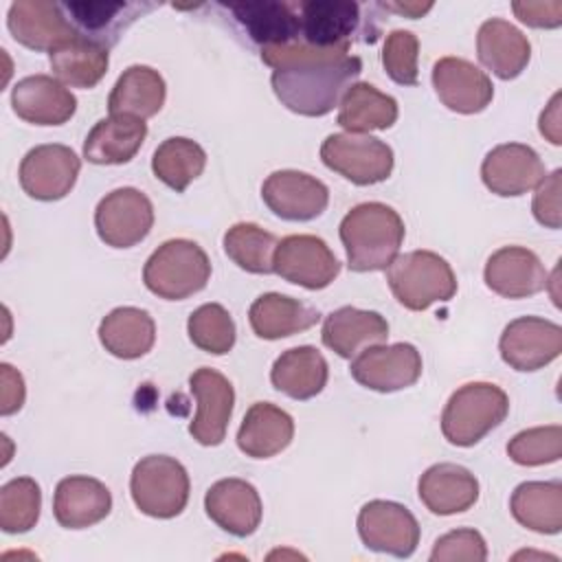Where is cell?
<instances>
[{
	"instance_id": "obj_1",
	"label": "cell",
	"mask_w": 562,
	"mask_h": 562,
	"mask_svg": "<svg viewBox=\"0 0 562 562\" xmlns=\"http://www.w3.org/2000/svg\"><path fill=\"white\" fill-rule=\"evenodd\" d=\"M261 59L272 68L277 99L301 116L329 114L362 72V59L349 50H318L303 42L263 48Z\"/></svg>"
},
{
	"instance_id": "obj_2",
	"label": "cell",
	"mask_w": 562,
	"mask_h": 562,
	"mask_svg": "<svg viewBox=\"0 0 562 562\" xmlns=\"http://www.w3.org/2000/svg\"><path fill=\"white\" fill-rule=\"evenodd\" d=\"M340 241L353 272L386 270L397 257L406 228L395 209L382 202L356 204L340 222Z\"/></svg>"
},
{
	"instance_id": "obj_3",
	"label": "cell",
	"mask_w": 562,
	"mask_h": 562,
	"mask_svg": "<svg viewBox=\"0 0 562 562\" xmlns=\"http://www.w3.org/2000/svg\"><path fill=\"white\" fill-rule=\"evenodd\" d=\"M507 413L509 397L501 386L492 382H468L446 402L441 432L448 443L470 448L501 426Z\"/></svg>"
},
{
	"instance_id": "obj_4",
	"label": "cell",
	"mask_w": 562,
	"mask_h": 562,
	"mask_svg": "<svg viewBox=\"0 0 562 562\" xmlns=\"http://www.w3.org/2000/svg\"><path fill=\"white\" fill-rule=\"evenodd\" d=\"M386 281L400 305L413 312L432 303L450 301L457 294V277L450 263L432 250H411L397 255L386 268Z\"/></svg>"
},
{
	"instance_id": "obj_5",
	"label": "cell",
	"mask_w": 562,
	"mask_h": 562,
	"mask_svg": "<svg viewBox=\"0 0 562 562\" xmlns=\"http://www.w3.org/2000/svg\"><path fill=\"white\" fill-rule=\"evenodd\" d=\"M211 261L202 246L191 239H169L160 244L143 268L145 288L165 299L182 301L206 288Z\"/></svg>"
},
{
	"instance_id": "obj_6",
	"label": "cell",
	"mask_w": 562,
	"mask_h": 562,
	"mask_svg": "<svg viewBox=\"0 0 562 562\" xmlns=\"http://www.w3.org/2000/svg\"><path fill=\"white\" fill-rule=\"evenodd\" d=\"M130 492L145 516L173 518L187 507L189 474L173 457L147 454L132 470Z\"/></svg>"
},
{
	"instance_id": "obj_7",
	"label": "cell",
	"mask_w": 562,
	"mask_h": 562,
	"mask_svg": "<svg viewBox=\"0 0 562 562\" xmlns=\"http://www.w3.org/2000/svg\"><path fill=\"white\" fill-rule=\"evenodd\" d=\"M321 160L327 169L360 187L384 182L395 162L393 149L384 140L353 132L329 134L321 145Z\"/></svg>"
},
{
	"instance_id": "obj_8",
	"label": "cell",
	"mask_w": 562,
	"mask_h": 562,
	"mask_svg": "<svg viewBox=\"0 0 562 562\" xmlns=\"http://www.w3.org/2000/svg\"><path fill=\"white\" fill-rule=\"evenodd\" d=\"M154 226L151 200L134 189L121 187L99 200L94 209V228L99 239L112 248H132L140 244Z\"/></svg>"
},
{
	"instance_id": "obj_9",
	"label": "cell",
	"mask_w": 562,
	"mask_h": 562,
	"mask_svg": "<svg viewBox=\"0 0 562 562\" xmlns=\"http://www.w3.org/2000/svg\"><path fill=\"white\" fill-rule=\"evenodd\" d=\"M358 536L378 553L408 558L419 544V522L413 512L393 501H369L358 512Z\"/></svg>"
},
{
	"instance_id": "obj_10",
	"label": "cell",
	"mask_w": 562,
	"mask_h": 562,
	"mask_svg": "<svg viewBox=\"0 0 562 562\" xmlns=\"http://www.w3.org/2000/svg\"><path fill=\"white\" fill-rule=\"evenodd\" d=\"M79 156L59 143L37 145L29 149L20 162V184L33 200L55 202L66 198L79 176Z\"/></svg>"
},
{
	"instance_id": "obj_11",
	"label": "cell",
	"mask_w": 562,
	"mask_h": 562,
	"mask_svg": "<svg viewBox=\"0 0 562 562\" xmlns=\"http://www.w3.org/2000/svg\"><path fill=\"white\" fill-rule=\"evenodd\" d=\"M351 378L364 389L393 393L413 386L422 375V356L411 342L373 345L360 351L351 367Z\"/></svg>"
},
{
	"instance_id": "obj_12",
	"label": "cell",
	"mask_w": 562,
	"mask_h": 562,
	"mask_svg": "<svg viewBox=\"0 0 562 562\" xmlns=\"http://www.w3.org/2000/svg\"><path fill=\"white\" fill-rule=\"evenodd\" d=\"M274 272L305 290L327 288L340 272V261L316 235H288L277 244Z\"/></svg>"
},
{
	"instance_id": "obj_13",
	"label": "cell",
	"mask_w": 562,
	"mask_h": 562,
	"mask_svg": "<svg viewBox=\"0 0 562 562\" xmlns=\"http://www.w3.org/2000/svg\"><path fill=\"white\" fill-rule=\"evenodd\" d=\"M498 351L516 371H538L562 353V327L540 316L514 318L501 334Z\"/></svg>"
},
{
	"instance_id": "obj_14",
	"label": "cell",
	"mask_w": 562,
	"mask_h": 562,
	"mask_svg": "<svg viewBox=\"0 0 562 562\" xmlns=\"http://www.w3.org/2000/svg\"><path fill=\"white\" fill-rule=\"evenodd\" d=\"M261 198L277 217L288 222H310L327 209L329 189L305 171L281 169L263 180Z\"/></svg>"
},
{
	"instance_id": "obj_15",
	"label": "cell",
	"mask_w": 562,
	"mask_h": 562,
	"mask_svg": "<svg viewBox=\"0 0 562 562\" xmlns=\"http://www.w3.org/2000/svg\"><path fill=\"white\" fill-rule=\"evenodd\" d=\"M189 389L198 402V413L189 424L191 437L202 446H220L233 415V384L220 371L200 367L189 375Z\"/></svg>"
},
{
	"instance_id": "obj_16",
	"label": "cell",
	"mask_w": 562,
	"mask_h": 562,
	"mask_svg": "<svg viewBox=\"0 0 562 562\" xmlns=\"http://www.w3.org/2000/svg\"><path fill=\"white\" fill-rule=\"evenodd\" d=\"M7 26L18 44L31 50L48 53L79 35L70 24L64 7L46 0L13 2L7 13Z\"/></svg>"
},
{
	"instance_id": "obj_17",
	"label": "cell",
	"mask_w": 562,
	"mask_h": 562,
	"mask_svg": "<svg viewBox=\"0 0 562 562\" xmlns=\"http://www.w3.org/2000/svg\"><path fill=\"white\" fill-rule=\"evenodd\" d=\"M544 176V162L533 147L522 143L496 145L481 165L483 184L501 198L522 195L536 189Z\"/></svg>"
},
{
	"instance_id": "obj_18",
	"label": "cell",
	"mask_w": 562,
	"mask_h": 562,
	"mask_svg": "<svg viewBox=\"0 0 562 562\" xmlns=\"http://www.w3.org/2000/svg\"><path fill=\"white\" fill-rule=\"evenodd\" d=\"M432 88L439 101L459 114L483 112L494 99L492 79L461 57H441L435 61Z\"/></svg>"
},
{
	"instance_id": "obj_19",
	"label": "cell",
	"mask_w": 562,
	"mask_h": 562,
	"mask_svg": "<svg viewBox=\"0 0 562 562\" xmlns=\"http://www.w3.org/2000/svg\"><path fill=\"white\" fill-rule=\"evenodd\" d=\"M301 42L318 50H349L360 22V7L349 0L299 2Z\"/></svg>"
},
{
	"instance_id": "obj_20",
	"label": "cell",
	"mask_w": 562,
	"mask_h": 562,
	"mask_svg": "<svg viewBox=\"0 0 562 562\" xmlns=\"http://www.w3.org/2000/svg\"><path fill=\"white\" fill-rule=\"evenodd\" d=\"M485 285L505 299H525L549 285L540 257L522 246H503L490 255L483 270Z\"/></svg>"
},
{
	"instance_id": "obj_21",
	"label": "cell",
	"mask_w": 562,
	"mask_h": 562,
	"mask_svg": "<svg viewBox=\"0 0 562 562\" xmlns=\"http://www.w3.org/2000/svg\"><path fill=\"white\" fill-rule=\"evenodd\" d=\"M206 516L235 538H246L261 522V498L244 479H220L204 494Z\"/></svg>"
},
{
	"instance_id": "obj_22",
	"label": "cell",
	"mask_w": 562,
	"mask_h": 562,
	"mask_svg": "<svg viewBox=\"0 0 562 562\" xmlns=\"http://www.w3.org/2000/svg\"><path fill=\"white\" fill-rule=\"evenodd\" d=\"M13 112L33 125H61L77 110L75 94L55 77L29 75L11 90Z\"/></svg>"
},
{
	"instance_id": "obj_23",
	"label": "cell",
	"mask_w": 562,
	"mask_h": 562,
	"mask_svg": "<svg viewBox=\"0 0 562 562\" xmlns=\"http://www.w3.org/2000/svg\"><path fill=\"white\" fill-rule=\"evenodd\" d=\"M235 20L244 26L248 37L263 48H277L301 42L299 2H233L228 4Z\"/></svg>"
},
{
	"instance_id": "obj_24",
	"label": "cell",
	"mask_w": 562,
	"mask_h": 562,
	"mask_svg": "<svg viewBox=\"0 0 562 562\" xmlns=\"http://www.w3.org/2000/svg\"><path fill=\"white\" fill-rule=\"evenodd\" d=\"M321 338L327 349L351 360L367 347L382 345L389 338V323L380 312L345 305L325 316Z\"/></svg>"
},
{
	"instance_id": "obj_25",
	"label": "cell",
	"mask_w": 562,
	"mask_h": 562,
	"mask_svg": "<svg viewBox=\"0 0 562 562\" xmlns=\"http://www.w3.org/2000/svg\"><path fill=\"white\" fill-rule=\"evenodd\" d=\"M417 494L430 514L452 516L479 501V481L463 465L435 463L419 476Z\"/></svg>"
},
{
	"instance_id": "obj_26",
	"label": "cell",
	"mask_w": 562,
	"mask_h": 562,
	"mask_svg": "<svg viewBox=\"0 0 562 562\" xmlns=\"http://www.w3.org/2000/svg\"><path fill=\"white\" fill-rule=\"evenodd\" d=\"M112 509L110 490L92 476H66L53 496L55 520L66 529H86L101 522Z\"/></svg>"
},
{
	"instance_id": "obj_27",
	"label": "cell",
	"mask_w": 562,
	"mask_h": 562,
	"mask_svg": "<svg viewBox=\"0 0 562 562\" xmlns=\"http://www.w3.org/2000/svg\"><path fill=\"white\" fill-rule=\"evenodd\" d=\"M479 61L498 79H516L531 59V44L512 22L492 18L476 33Z\"/></svg>"
},
{
	"instance_id": "obj_28",
	"label": "cell",
	"mask_w": 562,
	"mask_h": 562,
	"mask_svg": "<svg viewBox=\"0 0 562 562\" xmlns=\"http://www.w3.org/2000/svg\"><path fill=\"white\" fill-rule=\"evenodd\" d=\"M147 136V123L136 116L110 114L94 123L83 140V158L92 165L130 162Z\"/></svg>"
},
{
	"instance_id": "obj_29",
	"label": "cell",
	"mask_w": 562,
	"mask_h": 562,
	"mask_svg": "<svg viewBox=\"0 0 562 562\" xmlns=\"http://www.w3.org/2000/svg\"><path fill=\"white\" fill-rule=\"evenodd\" d=\"M294 437V419L270 402H255L237 430V446L246 457L270 459L283 452Z\"/></svg>"
},
{
	"instance_id": "obj_30",
	"label": "cell",
	"mask_w": 562,
	"mask_h": 562,
	"mask_svg": "<svg viewBox=\"0 0 562 562\" xmlns=\"http://www.w3.org/2000/svg\"><path fill=\"white\" fill-rule=\"evenodd\" d=\"M248 321L255 336L263 340H279L314 327L321 321V312L299 299L266 292L252 301Z\"/></svg>"
},
{
	"instance_id": "obj_31",
	"label": "cell",
	"mask_w": 562,
	"mask_h": 562,
	"mask_svg": "<svg viewBox=\"0 0 562 562\" xmlns=\"http://www.w3.org/2000/svg\"><path fill=\"white\" fill-rule=\"evenodd\" d=\"M327 360L312 345L285 349L270 369V382L292 400H312L327 384Z\"/></svg>"
},
{
	"instance_id": "obj_32",
	"label": "cell",
	"mask_w": 562,
	"mask_h": 562,
	"mask_svg": "<svg viewBox=\"0 0 562 562\" xmlns=\"http://www.w3.org/2000/svg\"><path fill=\"white\" fill-rule=\"evenodd\" d=\"M167 86L158 70L151 66H130L123 70V75L116 79L110 97H108V110L110 114H123V116H136V119H149L160 112L165 105Z\"/></svg>"
},
{
	"instance_id": "obj_33",
	"label": "cell",
	"mask_w": 562,
	"mask_h": 562,
	"mask_svg": "<svg viewBox=\"0 0 562 562\" xmlns=\"http://www.w3.org/2000/svg\"><path fill=\"white\" fill-rule=\"evenodd\" d=\"M99 340L108 353L121 360H136L151 351L156 342V323L140 307H116L103 316Z\"/></svg>"
},
{
	"instance_id": "obj_34",
	"label": "cell",
	"mask_w": 562,
	"mask_h": 562,
	"mask_svg": "<svg viewBox=\"0 0 562 562\" xmlns=\"http://www.w3.org/2000/svg\"><path fill=\"white\" fill-rule=\"evenodd\" d=\"M53 75L70 88H92L97 86L110 66L108 48L81 33L48 53Z\"/></svg>"
},
{
	"instance_id": "obj_35",
	"label": "cell",
	"mask_w": 562,
	"mask_h": 562,
	"mask_svg": "<svg viewBox=\"0 0 562 562\" xmlns=\"http://www.w3.org/2000/svg\"><path fill=\"white\" fill-rule=\"evenodd\" d=\"M516 522L536 533H560L562 529V483L525 481L509 498Z\"/></svg>"
},
{
	"instance_id": "obj_36",
	"label": "cell",
	"mask_w": 562,
	"mask_h": 562,
	"mask_svg": "<svg viewBox=\"0 0 562 562\" xmlns=\"http://www.w3.org/2000/svg\"><path fill=\"white\" fill-rule=\"evenodd\" d=\"M338 105V125L353 134L389 130L397 121V101L364 81L353 83Z\"/></svg>"
},
{
	"instance_id": "obj_37",
	"label": "cell",
	"mask_w": 562,
	"mask_h": 562,
	"mask_svg": "<svg viewBox=\"0 0 562 562\" xmlns=\"http://www.w3.org/2000/svg\"><path fill=\"white\" fill-rule=\"evenodd\" d=\"M64 11L70 15V24L88 40L103 44L105 48L116 44L119 35L136 20L143 7L132 2H64Z\"/></svg>"
},
{
	"instance_id": "obj_38",
	"label": "cell",
	"mask_w": 562,
	"mask_h": 562,
	"mask_svg": "<svg viewBox=\"0 0 562 562\" xmlns=\"http://www.w3.org/2000/svg\"><path fill=\"white\" fill-rule=\"evenodd\" d=\"M204 167L206 151L202 145L184 136L165 138L151 156L154 176L176 193H182L204 171Z\"/></svg>"
},
{
	"instance_id": "obj_39",
	"label": "cell",
	"mask_w": 562,
	"mask_h": 562,
	"mask_svg": "<svg viewBox=\"0 0 562 562\" xmlns=\"http://www.w3.org/2000/svg\"><path fill=\"white\" fill-rule=\"evenodd\" d=\"M279 239L252 222L233 224L224 233V252L233 263L252 274L274 272V252Z\"/></svg>"
},
{
	"instance_id": "obj_40",
	"label": "cell",
	"mask_w": 562,
	"mask_h": 562,
	"mask_svg": "<svg viewBox=\"0 0 562 562\" xmlns=\"http://www.w3.org/2000/svg\"><path fill=\"white\" fill-rule=\"evenodd\" d=\"M42 492L31 476H18L0 487V527L7 533H26L40 520Z\"/></svg>"
},
{
	"instance_id": "obj_41",
	"label": "cell",
	"mask_w": 562,
	"mask_h": 562,
	"mask_svg": "<svg viewBox=\"0 0 562 562\" xmlns=\"http://www.w3.org/2000/svg\"><path fill=\"white\" fill-rule=\"evenodd\" d=\"M191 342L213 356H224L235 345V323L226 307L220 303H204L191 312L187 321Z\"/></svg>"
},
{
	"instance_id": "obj_42",
	"label": "cell",
	"mask_w": 562,
	"mask_h": 562,
	"mask_svg": "<svg viewBox=\"0 0 562 562\" xmlns=\"http://www.w3.org/2000/svg\"><path fill=\"white\" fill-rule=\"evenodd\" d=\"M507 454L514 463L527 468L555 463L562 457V428L551 424L520 430L509 439Z\"/></svg>"
},
{
	"instance_id": "obj_43",
	"label": "cell",
	"mask_w": 562,
	"mask_h": 562,
	"mask_svg": "<svg viewBox=\"0 0 562 562\" xmlns=\"http://www.w3.org/2000/svg\"><path fill=\"white\" fill-rule=\"evenodd\" d=\"M419 40L415 33L397 29L391 31L382 46V66L386 75L400 86H417L419 70Z\"/></svg>"
},
{
	"instance_id": "obj_44",
	"label": "cell",
	"mask_w": 562,
	"mask_h": 562,
	"mask_svg": "<svg viewBox=\"0 0 562 562\" xmlns=\"http://www.w3.org/2000/svg\"><path fill=\"white\" fill-rule=\"evenodd\" d=\"M487 558V544L476 529H454L435 540L430 551L432 562H483Z\"/></svg>"
},
{
	"instance_id": "obj_45",
	"label": "cell",
	"mask_w": 562,
	"mask_h": 562,
	"mask_svg": "<svg viewBox=\"0 0 562 562\" xmlns=\"http://www.w3.org/2000/svg\"><path fill=\"white\" fill-rule=\"evenodd\" d=\"M560 193H562V169L544 176L536 187V195L531 202V211L538 224L547 228H560L562 211H560Z\"/></svg>"
},
{
	"instance_id": "obj_46",
	"label": "cell",
	"mask_w": 562,
	"mask_h": 562,
	"mask_svg": "<svg viewBox=\"0 0 562 562\" xmlns=\"http://www.w3.org/2000/svg\"><path fill=\"white\" fill-rule=\"evenodd\" d=\"M516 18L533 29H558L562 24V2H514L512 4Z\"/></svg>"
},
{
	"instance_id": "obj_47",
	"label": "cell",
	"mask_w": 562,
	"mask_h": 562,
	"mask_svg": "<svg viewBox=\"0 0 562 562\" xmlns=\"http://www.w3.org/2000/svg\"><path fill=\"white\" fill-rule=\"evenodd\" d=\"M0 413L13 415L22 408L24 397H26V389H24V380L22 373L15 371L11 364L2 362L0 364Z\"/></svg>"
},
{
	"instance_id": "obj_48",
	"label": "cell",
	"mask_w": 562,
	"mask_h": 562,
	"mask_svg": "<svg viewBox=\"0 0 562 562\" xmlns=\"http://www.w3.org/2000/svg\"><path fill=\"white\" fill-rule=\"evenodd\" d=\"M540 134L549 138L553 145H562V134H560V92H555L540 114Z\"/></svg>"
},
{
	"instance_id": "obj_49",
	"label": "cell",
	"mask_w": 562,
	"mask_h": 562,
	"mask_svg": "<svg viewBox=\"0 0 562 562\" xmlns=\"http://www.w3.org/2000/svg\"><path fill=\"white\" fill-rule=\"evenodd\" d=\"M386 9H393V11H397V13H404V15H408V18H419V15H424L432 4H384Z\"/></svg>"
}]
</instances>
